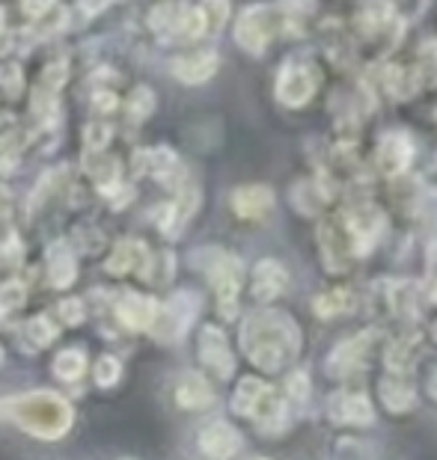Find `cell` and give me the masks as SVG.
<instances>
[{
	"label": "cell",
	"mask_w": 437,
	"mask_h": 460,
	"mask_svg": "<svg viewBox=\"0 0 437 460\" xmlns=\"http://www.w3.org/2000/svg\"><path fill=\"white\" fill-rule=\"evenodd\" d=\"M241 348L247 350L250 362L259 368L277 371L300 350V330L286 312L265 309L245 321L241 330Z\"/></svg>",
	"instance_id": "obj_1"
},
{
	"label": "cell",
	"mask_w": 437,
	"mask_h": 460,
	"mask_svg": "<svg viewBox=\"0 0 437 460\" xmlns=\"http://www.w3.org/2000/svg\"><path fill=\"white\" fill-rule=\"evenodd\" d=\"M15 419L24 425V430H33L39 437H57L69 428V407L66 401L48 393H36L31 398H22L15 404Z\"/></svg>",
	"instance_id": "obj_2"
},
{
	"label": "cell",
	"mask_w": 437,
	"mask_h": 460,
	"mask_svg": "<svg viewBox=\"0 0 437 460\" xmlns=\"http://www.w3.org/2000/svg\"><path fill=\"white\" fill-rule=\"evenodd\" d=\"M209 261H206V273L215 286V295H218V306H220V315L223 318H236V309H238V291H241V264L236 256L223 250H206L202 252Z\"/></svg>",
	"instance_id": "obj_3"
},
{
	"label": "cell",
	"mask_w": 437,
	"mask_h": 460,
	"mask_svg": "<svg viewBox=\"0 0 437 460\" xmlns=\"http://www.w3.org/2000/svg\"><path fill=\"white\" fill-rule=\"evenodd\" d=\"M318 90V72L316 66L304 57H291L283 63L277 77V99L286 107H304Z\"/></svg>",
	"instance_id": "obj_4"
},
{
	"label": "cell",
	"mask_w": 437,
	"mask_h": 460,
	"mask_svg": "<svg viewBox=\"0 0 437 460\" xmlns=\"http://www.w3.org/2000/svg\"><path fill=\"white\" fill-rule=\"evenodd\" d=\"M343 232L348 234L354 256H366L375 247L378 234L384 232V214L372 202H354L343 214Z\"/></svg>",
	"instance_id": "obj_5"
},
{
	"label": "cell",
	"mask_w": 437,
	"mask_h": 460,
	"mask_svg": "<svg viewBox=\"0 0 437 460\" xmlns=\"http://www.w3.org/2000/svg\"><path fill=\"white\" fill-rule=\"evenodd\" d=\"M277 31H280L277 9L265 6V4H256V6H247L245 13H241L238 24H236V42L250 54H262Z\"/></svg>",
	"instance_id": "obj_6"
},
{
	"label": "cell",
	"mask_w": 437,
	"mask_h": 460,
	"mask_svg": "<svg viewBox=\"0 0 437 460\" xmlns=\"http://www.w3.org/2000/svg\"><path fill=\"white\" fill-rule=\"evenodd\" d=\"M357 31L372 42L390 45L399 36V13L393 0H361L357 4Z\"/></svg>",
	"instance_id": "obj_7"
},
{
	"label": "cell",
	"mask_w": 437,
	"mask_h": 460,
	"mask_svg": "<svg viewBox=\"0 0 437 460\" xmlns=\"http://www.w3.org/2000/svg\"><path fill=\"white\" fill-rule=\"evenodd\" d=\"M414 161V143L411 137L405 131H387L381 137V143H378V152H375V166L381 170L384 175H402L407 166Z\"/></svg>",
	"instance_id": "obj_8"
},
{
	"label": "cell",
	"mask_w": 437,
	"mask_h": 460,
	"mask_svg": "<svg viewBox=\"0 0 437 460\" xmlns=\"http://www.w3.org/2000/svg\"><path fill=\"white\" fill-rule=\"evenodd\" d=\"M200 357L220 380H227L232 375V368H236V359H232L227 336H223L218 327H202V332H200Z\"/></svg>",
	"instance_id": "obj_9"
},
{
	"label": "cell",
	"mask_w": 437,
	"mask_h": 460,
	"mask_svg": "<svg viewBox=\"0 0 437 460\" xmlns=\"http://www.w3.org/2000/svg\"><path fill=\"white\" fill-rule=\"evenodd\" d=\"M372 341H375V332L372 330H366V332H361V336L343 341V345H339L334 354H330L327 371L334 377H348L354 368L363 366V357H366V350H369V345H372Z\"/></svg>",
	"instance_id": "obj_10"
},
{
	"label": "cell",
	"mask_w": 437,
	"mask_h": 460,
	"mask_svg": "<svg viewBox=\"0 0 437 460\" xmlns=\"http://www.w3.org/2000/svg\"><path fill=\"white\" fill-rule=\"evenodd\" d=\"M330 419L339 425H369L375 419V410L369 398L361 393H336L330 398Z\"/></svg>",
	"instance_id": "obj_11"
},
{
	"label": "cell",
	"mask_w": 437,
	"mask_h": 460,
	"mask_svg": "<svg viewBox=\"0 0 437 460\" xmlns=\"http://www.w3.org/2000/svg\"><path fill=\"white\" fill-rule=\"evenodd\" d=\"M200 448L215 460H229L241 452V434L227 422H215L200 434Z\"/></svg>",
	"instance_id": "obj_12"
},
{
	"label": "cell",
	"mask_w": 437,
	"mask_h": 460,
	"mask_svg": "<svg viewBox=\"0 0 437 460\" xmlns=\"http://www.w3.org/2000/svg\"><path fill=\"white\" fill-rule=\"evenodd\" d=\"M318 234H322V259H325V264H327V270H334V273H339V270H345L348 264V259L354 256V250H352V243H348V234L336 226L334 220L330 223H322V229H318Z\"/></svg>",
	"instance_id": "obj_13"
},
{
	"label": "cell",
	"mask_w": 437,
	"mask_h": 460,
	"mask_svg": "<svg viewBox=\"0 0 437 460\" xmlns=\"http://www.w3.org/2000/svg\"><path fill=\"white\" fill-rule=\"evenodd\" d=\"M232 208H236L238 217L259 220L274 208V193L265 184H247V188H238L232 193Z\"/></svg>",
	"instance_id": "obj_14"
},
{
	"label": "cell",
	"mask_w": 437,
	"mask_h": 460,
	"mask_svg": "<svg viewBox=\"0 0 437 460\" xmlns=\"http://www.w3.org/2000/svg\"><path fill=\"white\" fill-rule=\"evenodd\" d=\"M286 286H289V273L280 261L265 259L256 264V270H254V297L256 300H262V303L274 300L283 295Z\"/></svg>",
	"instance_id": "obj_15"
},
{
	"label": "cell",
	"mask_w": 437,
	"mask_h": 460,
	"mask_svg": "<svg viewBox=\"0 0 437 460\" xmlns=\"http://www.w3.org/2000/svg\"><path fill=\"white\" fill-rule=\"evenodd\" d=\"M218 72V54L215 51H193L173 60V75L184 84H202Z\"/></svg>",
	"instance_id": "obj_16"
},
{
	"label": "cell",
	"mask_w": 437,
	"mask_h": 460,
	"mask_svg": "<svg viewBox=\"0 0 437 460\" xmlns=\"http://www.w3.org/2000/svg\"><path fill=\"white\" fill-rule=\"evenodd\" d=\"M378 395H381V404L390 413H407L416 404V389L405 377H384L378 384Z\"/></svg>",
	"instance_id": "obj_17"
},
{
	"label": "cell",
	"mask_w": 437,
	"mask_h": 460,
	"mask_svg": "<svg viewBox=\"0 0 437 460\" xmlns=\"http://www.w3.org/2000/svg\"><path fill=\"white\" fill-rule=\"evenodd\" d=\"M179 190V199L170 205L167 208V217L161 220V229L167 232V234H179L184 223L191 220V214L197 211V205H200V193L197 188H191V184H182Z\"/></svg>",
	"instance_id": "obj_18"
},
{
	"label": "cell",
	"mask_w": 437,
	"mask_h": 460,
	"mask_svg": "<svg viewBox=\"0 0 437 460\" xmlns=\"http://www.w3.org/2000/svg\"><path fill=\"white\" fill-rule=\"evenodd\" d=\"M155 318H158V306H155V300L143 297V295H129L122 300L120 306V321L125 327L131 330H146L155 324Z\"/></svg>",
	"instance_id": "obj_19"
},
{
	"label": "cell",
	"mask_w": 437,
	"mask_h": 460,
	"mask_svg": "<svg viewBox=\"0 0 437 460\" xmlns=\"http://www.w3.org/2000/svg\"><path fill=\"white\" fill-rule=\"evenodd\" d=\"M63 81H66V63H54V66L45 68L42 77H39V84H36V90H33V111L36 113H45L48 107H54Z\"/></svg>",
	"instance_id": "obj_20"
},
{
	"label": "cell",
	"mask_w": 437,
	"mask_h": 460,
	"mask_svg": "<svg viewBox=\"0 0 437 460\" xmlns=\"http://www.w3.org/2000/svg\"><path fill=\"white\" fill-rule=\"evenodd\" d=\"M146 259H149V252H146V243H140V241H122L120 247L113 250V256L108 259V273H113V277H122V273H129L134 268L146 270Z\"/></svg>",
	"instance_id": "obj_21"
},
{
	"label": "cell",
	"mask_w": 437,
	"mask_h": 460,
	"mask_svg": "<svg viewBox=\"0 0 437 460\" xmlns=\"http://www.w3.org/2000/svg\"><path fill=\"white\" fill-rule=\"evenodd\" d=\"M197 297L193 295H176L170 300V306H167V312H164V318H167V336H173V339H179V336H184V330H188V324H191V318L197 315Z\"/></svg>",
	"instance_id": "obj_22"
},
{
	"label": "cell",
	"mask_w": 437,
	"mask_h": 460,
	"mask_svg": "<svg viewBox=\"0 0 437 460\" xmlns=\"http://www.w3.org/2000/svg\"><path fill=\"white\" fill-rule=\"evenodd\" d=\"M176 401L184 410H202L215 401V393H211V386L200 375H188L176 389Z\"/></svg>",
	"instance_id": "obj_23"
},
{
	"label": "cell",
	"mask_w": 437,
	"mask_h": 460,
	"mask_svg": "<svg viewBox=\"0 0 437 460\" xmlns=\"http://www.w3.org/2000/svg\"><path fill=\"white\" fill-rule=\"evenodd\" d=\"M48 270H51V279H54V286L57 288H66L69 282L75 279V259H72V252L66 243H57V247L51 250V261H48Z\"/></svg>",
	"instance_id": "obj_24"
},
{
	"label": "cell",
	"mask_w": 437,
	"mask_h": 460,
	"mask_svg": "<svg viewBox=\"0 0 437 460\" xmlns=\"http://www.w3.org/2000/svg\"><path fill=\"white\" fill-rule=\"evenodd\" d=\"M265 384H262L259 377H245L238 384V389H236V398H232V404H236V413H241V416H250L256 410V404H259V398L265 395Z\"/></svg>",
	"instance_id": "obj_25"
},
{
	"label": "cell",
	"mask_w": 437,
	"mask_h": 460,
	"mask_svg": "<svg viewBox=\"0 0 437 460\" xmlns=\"http://www.w3.org/2000/svg\"><path fill=\"white\" fill-rule=\"evenodd\" d=\"M384 81H387V90L393 93V99H411V95L420 90V77H416V72H407L402 66L387 68Z\"/></svg>",
	"instance_id": "obj_26"
},
{
	"label": "cell",
	"mask_w": 437,
	"mask_h": 460,
	"mask_svg": "<svg viewBox=\"0 0 437 460\" xmlns=\"http://www.w3.org/2000/svg\"><path fill=\"white\" fill-rule=\"evenodd\" d=\"M354 297L348 295L345 288H336V291H327L316 300V315L318 318H334V315H343V312L352 309Z\"/></svg>",
	"instance_id": "obj_27"
},
{
	"label": "cell",
	"mask_w": 437,
	"mask_h": 460,
	"mask_svg": "<svg viewBox=\"0 0 437 460\" xmlns=\"http://www.w3.org/2000/svg\"><path fill=\"white\" fill-rule=\"evenodd\" d=\"M416 77H420V86H434L437 84V42L429 39L420 48V57H416Z\"/></svg>",
	"instance_id": "obj_28"
},
{
	"label": "cell",
	"mask_w": 437,
	"mask_h": 460,
	"mask_svg": "<svg viewBox=\"0 0 437 460\" xmlns=\"http://www.w3.org/2000/svg\"><path fill=\"white\" fill-rule=\"evenodd\" d=\"M325 199H327V190H318L313 181L295 184V190H291V202H295V208H300L304 214H316L318 205Z\"/></svg>",
	"instance_id": "obj_29"
},
{
	"label": "cell",
	"mask_w": 437,
	"mask_h": 460,
	"mask_svg": "<svg viewBox=\"0 0 437 460\" xmlns=\"http://www.w3.org/2000/svg\"><path fill=\"white\" fill-rule=\"evenodd\" d=\"M200 13L206 22V33H220L229 18V0H202Z\"/></svg>",
	"instance_id": "obj_30"
},
{
	"label": "cell",
	"mask_w": 437,
	"mask_h": 460,
	"mask_svg": "<svg viewBox=\"0 0 437 460\" xmlns=\"http://www.w3.org/2000/svg\"><path fill=\"white\" fill-rule=\"evenodd\" d=\"M390 300H393V309L399 315H416V288L414 282H396L393 291H390Z\"/></svg>",
	"instance_id": "obj_31"
},
{
	"label": "cell",
	"mask_w": 437,
	"mask_h": 460,
	"mask_svg": "<svg viewBox=\"0 0 437 460\" xmlns=\"http://www.w3.org/2000/svg\"><path fill=\"white\" fill-rule=\"evenodd\" d=\"M54 375L60 380H77L84 375V354L81 350H66L54 362Z\"/></svg>",
	"instance_id": "obj_32"
},
{
	"label": "cell",
	"mask_w": 437,
	"mask_h": 460,
	"mask_svg": "<svg viewBox=\"0 0 437 460\" xmlns=\"http://www.w3.org/2000/svg\"><path fill=\"white\" fill-rule=\"evenodd\" d=\"M414 336L411 339H399V341H393L390 350H387V366H390L396 375H402V371L411 366V348H414Z\"/></svg>",
	"instance_id": "obj_33"
},
{
	"label": "cell",
	"mask_w": 437,
	"mask_h": 460,
	"mask_svg": "<svg viewBox=\"0 0 437 460\" xmlns=\"http://www.w3.org/2000/svg\"><path fill=\"white\" fill-rule=\"evenodd\" d=\"M18 140H24L22 134H6V137H0V170H15V164H18V152H22V143Z\"/></svg>",
	"instance_id": "obj_34"
},
{
	"label": "cell",
	"mask_w": 437,
	"mask_h": 460,
	"mask_svg": "<svg viewBox=\"0 0 437 460\" xmlns=\"http://www.w3.org/2000/svg\"><path fill=\"white\" fill-rule=\"evenodd\" d=\"M420 214H423V223H429L432 229H437V190H425L423 193Z\"/></svg>",
	"instance_id": "obj_35"
},
{
	"label": "cell",
	"mask_w": 437,
	"mask_h": 460,
	"mask_svg": "<svg viewBox=\"0 0 437 460\" xmlns=\"http://www.w3.org/2000/svg\"><path fill=\"white\" fill-rule=\"evenodd\" d=\"M152 93L149 90H138L134 93V99H131V104H129V111H131V116L134 119H143L146 113H152Z\"/></svg>",
	"instance_id": "obj_36"
},
{
	"label": "cell",
	"mask_w": 437,
	"mask_h": 460,
	"mask_svg": "<svg viewBox=\"0 0 437 460\" xmlns=\"http://www.w3.org/2000/svg\"><path fill=\"white\" fill-rule=\"evenodd\" d=\"M0 86L9 93V95H18L22 93V72H18V66H6L0 68Z\"/></svg>",
	"instance_id": "obj_37"
},
{
	"label": "cell",
	"mask_w": 437,
	"mask_h": 460,
	"mask_svg": "<svg viewBox=\"0 0 437 460\" xmlns=\"http://www.w3.org/2000/svg\"><path fill=\"white\" fill-rule=\"evenodd\" d=\"M95 377H99L104 386H111L113 380L120 377V362H116L113 357H104V359L99 362V368H95Z\"/></svg>",
	"instance_id": "obj_38"
},
{
	"label": "cell",
	"mask_w": 437,
	"mask_h": 460,
	"mask_svg": "<svg viewBox=\"0 0 437 460\" xmlns=\"http://www.w3.org/2000/svg\"><path fill=\"white\" fill-rule=\"evenodd\" d=\"M57 6V0H22V9L27 18H42L45 13H51Z\"/></svg>",
	"instance_id": "obj_39"
},
{
	"label": "cell",
	"mask_w": 437,
	"mask_h": 460,
	"mask_svg": "<svg viewBox=\"0 0 437 460\" xmlns=\"http://www.w3.org/2000/svg\"><path fill=\"white\" fill-rule=\"evenodd\" d=\"M31 332H36V341L39 345H48V341H51L57 332H54V324L48 318H36V321H31V327H27Z\"/></svg>",
	"instance_id": "obj_40"
},
{
	"label": "cell",
	"mask_w": 437,
	"mask_h": 460,
	"mask_svg": "<svg viewBox=\"0 0 437 460\" xmlns=\"http://www.w3.org/2000/svg\"><path fill=\"white\" fill-rule=\"evenodd\" d=\"M283 9L291 18H304L316 9V0H283Z\"/></svg>",
	"instance_id": "obj_41"
},
{
	"label": "cell",
	"mask_w": 437,
	"mask_h": 460,
	"mask_svg": "<svg viewBox=\"0 0 437 460\" xmlns=\"http://www.w3.org/2000/svg\"><path fill=\"white\" fill-rule=\"evenodd\" d=\"M108 137H111L108 125H90V131H86V143H90V152L93 149H102V146L108 143Z\"/></svg>",
	"instance_id": "obj_42"
},
{
	"label": "cell",
	"mask_w": 437,
	"mask_h": 460,
	"mask_svg": "<svg viewBox=\"0 0 437 460\" xmlns=\"http://www.w3.org/2000/svg\"><path fill=\"white\" fill-rule=\"evenodd\" d=\"M289 393L291 398H307L309 395V380L304 371H295V375L289 377Z\"/></svg>",
	"instance_id": "obj_43"
},
{
	"label": "cell",
	"mask_w": 437,
	"mask_h": 460,
	"mask_svg": "<svg viewBox=\"0 0 437 460\" xmlns=\"http://www.w3.org/2000/svg\"><path fill=\"white\" fill-rule=\"evenodd\" d=\"M24 300V288L22 286H4V291H0V303H4V306H18V303Z\"/></svg>",
	"instance_id": "obj_44"
},
{
	"label": "cell",
	"mask_w": 437,
	"mask_h": 460,
	"mask_svg": "<svg viewBox=\"0 0 437 460\" xmlns=\"http://www.w3.org/2000/svg\"><path fill=\"white\" fill-rule=\"evenodd\" d=\"M9 211H13V199H9V193L0 188V229L9 223ZM0 238H4V234H0Z\"/></svg>",
	"instance_id": "obj_45"
},
{
	"label": "cell",
	"mask_w": 437,
	"mask_h": 460,
	"mask_svg": "<svg viewBox=\"0 0 437 460\" xmlns=\"http://www.w3.org/2000/svg\"><path fill=\"white\" fill-rule=\"evenodd\" d=\"M77 4H81V9H84L86 15H95V13H102V9L111 4V0H77Z\"/></svg>",
	"instance_id": "obj_46"
},
{
	"label": "cell",
	"mask_w": 437,
	"mask_h": 460,
	"mask_svg": "<svg viewBox=\"0 0 437 460\" xmlns=\"http://www.w3.org/2000/svg\"><path fill=\"white\" fill-rule=\"evenodd\" d=\"M113 104L116 102L111 99V93H99V95H95V107H102V111H111Z\"/></svg>",
	"instance_id": "obj_47"
},
{
	"label": "cell",
	"mask_w": 437,
	"mask_h": 460,
	"mask_svg": "<svg viewBox=\"0 0 437 460\" xmlns=\"http://www.w3.org/2000/svg\"><path fill=\"white\" fill-rule=\"evenodd\" d=\"M429 393H432V398L437 401V368H434V375H432V380H429Z\"/></svg>",
	"instance_id": "obj_48"
},
{
	"label": "cell",
	"mask_w": 437,
	"mask_h": 460,
	"mask_svg": "<svg viewBox=\"0 0 437 460\" xmlns=\"http://www.w3.org/2000/svg\"><path fill=\"white\" fill-rule=\"evenodd\" d=\"M429 261H432V264H437V238L432 241V247H429Z\"/></svg>",
	"instance_id": "obj_49"
},
{
	"label": "cell",
	"mask_w": 437,
	"mask_h": 460,
	"mask_svg": "<svg viewBox=\"0 0 437 460\" xmlns=\"http://www.w3.org/2000/svg\"><path fill=\"white\" fill-rule=\"evenodd\" d=\"M429 297H432V303H437V277L432 279V286H429Z\"/></svg>",
	"instance_id": "obj_50"
},
{
	"label": "cell",
	"mask_w": 437,
	"mask_h": 460,
	"mask_svg": "<svg viewBox=\"0 0 437 460\" xmlns=\"http://www.w3.org/2000/svg\"><path fill=\"white\" fill-rule=\"evenodd\" d=\"M0 31H4V9H0Z\"/></svg>",
	"instance_id": "obj_51"
},
{
	"label": "cell",
	"mask_w": 437,
	"mask_h": 460,
	"mask_svg": "<svg viewBox=\"0 0 437 460\" xmlns=\"http://www.w3.org/2000/svg\"><path fill=\"white\" fill-rule=\"evenodd\" d=\"M432 332H434V339H437V324H434V327H432Z\"/></svg>",
	"instance_id": "obj_52"
},
{
	"label": "cell",
	"mask_w": 437,
	"mask_h": 460,
	"mask_svg": "<svg viewBox=\"0 0 437 460\" xmlns=\"http://www.w3.org/2000/svg\"><path fill=\"white\" fill-rule=\"evenodd\" d=\"M254 460H265V457H254Z\"/></svg>",
	"instance_id": "obj_53"
}]
</instances>
